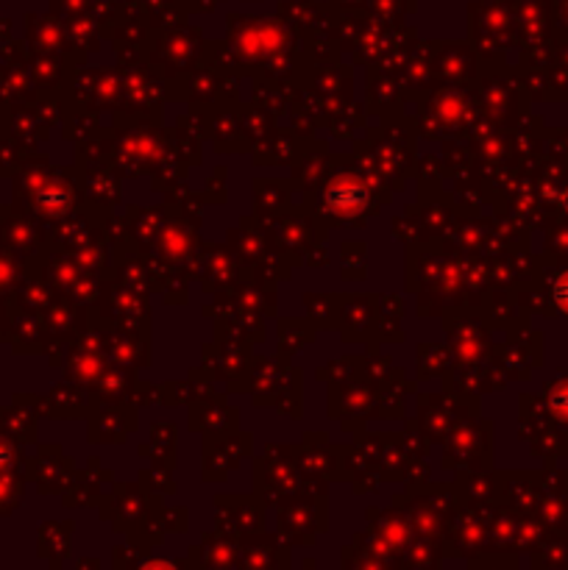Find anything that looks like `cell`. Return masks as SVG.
Returning a JSON list of instances; mask_svg holds the SVG:
<instances>
[{
  "mask_svg": "<svg viewBox=\"0 0 568 570\" xmlns=\"http://www.w3.org/2000/svg\"><path fill=\"white\" fill-rule=\"evenodd\" d=\"M365 189L356 187V184L345 181V184H337V187H332L326 193V204L332 206V209L337 212H354L360 209L362 204H365Z\"/></svg>",
  "mask_w": 568,
  "mask_h": 570,
  "instance_id": "6da1fadb",
  "label": "cell"
},
{
  "mask_svg": "<svg viewBox=\"0 0 568 570\" xmlns=\"http://www.w3.org/2000/svg\"><path fill=\"white\" fill-rule=\"evenodd\" d=\"M551 298H555V304L560 306L562 312H568V273L555 282V287H551Z\"/></svg>",
  "mask_w": 568,
  "mask_h": 570,
  "instance_id": "7a4b0ae2",
  "label": "cell"
},
{
  "mask_svg": "<svg viewBox=\"0 0 568 570\" xmlns=\"http://www.w3.org/2000/svg\"><path fill=\"white\" fill-rule=\"evenodd\" d=\"M551 406H555L557 415H568V390H560V393L551 399Z\"/></svg>",
  "mask_w": 568,
  "mask_h": 570,
  "instance_id": "3957f363",
  "label": "cell"
},
{
  "mask_svg": "<svg viewBox=\"0 0 568 570\" xmlns=\"http://www.w3.org/2000/svg\"><path fill=\"white\" fill-rule=\"evenodd\" d=\"M560 206H562V209L568 212V189H566V193H562V198H560Z\"/></svg>",
  "mask_w": 568,
  "mask_h": 570,
  "instance_id": "277c9868",
  "label": "cell"
},
{
  "mask_svg": "<svg viewBox=\"0 0 568 570\" xmlns=\"http://www.w3.org/2000/svg\"><path fill=\"white\" fill-rule=\"evenodd\" d=\"M150 570V568H148ZM154 570H167V568H154Z\"/></svg>",
  "mask_w": 568,
  "mask_h": 570,
  "instance_id": "5b68a950",
  "label": "cell"
}]
</instances>
